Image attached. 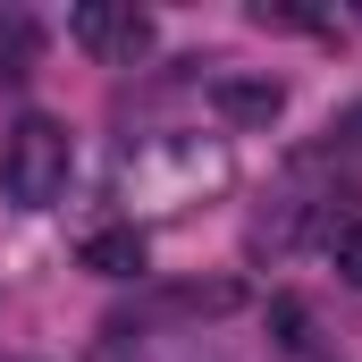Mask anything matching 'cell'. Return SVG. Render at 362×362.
<instances>
[{"mask_svg":"<svg viewBox=\"0 0 362 362\" xmlns=\"http://www.w3.org/2000/svg\"><path fill=\"white\" fill-rule=\"evenodd\" d=\"M68 34H76V51H93L101 68H135V59L152 51V17H144L135 0H85V8L68 17Z\"/></svg>","mask_w":362,"mask_h":362,"instance_id":"cell-2","label":"cell"},{"mask_svg":"<svg viewBox=\"0 0 362 362\" xmlns=\"http://www.w3.org/2000/svg\"><path fill=\"white\" fill-rule=\"evenodd\" d=\"M211 110L228 127H270L278 110H286V85L278 76H211Z\"/></svg>","mask_w":362,"mask_h":362,"instance_id":"cell-3","label":"cell"},{"mask_svg":"<svg viewBox=\"0 0 362 362\" xmlns=\"http://www.w3.org/2000/svg\"><path fill=\"white\" fill-rule=\"evenodd\" d=\"M25 68H34V25L8 17V25H0V85H17Z\"/></svg>","mask_w":362,"mask_h":362,"instance_id":"cell-6","label":"cell"},{"mask_svg":"<svg viewBox=\"0 0 362 362\" xmlns=\"http://www.w3.org/2000/svg\"><path fill=\"white\" fill-rule=\"evenodd\" d=\"M76 262H85L93 278H144L152 245H144V228H135V219H118V228H93L85 245H76Z\"/></svg>","mask_w":362,"mask_h":362,"instance_id":"cell-4","label":"cell"},{"mask_svg":"<svg viewBox=\"0 0 362 362\" xmlns=\"http://www.w3.org/2000/svg\"><path fill=\"white\" fill-rule=\"evenodd\" d=\"M76 177V135L59 127V118H17L8 127V144H0V194L17 202V211H51L59 194Z\"/></svg>","mask_w":362,"mask_h":362,"instance_id":"cell-1","label":"cell"},{"mask_svg":"<svg viewBox=\"0 0 362 362\" xmlns=\"http://www.w3.org/2000/svg\"><path fill=\"white\" fill-rule=\"evenodd\" d=\"M329 262H337L346 286H362V219H337V228H329Z\"/></svg>","mask_w":362,"mask_h":362,"instance_id":"cell-5","label":"cell"}]
</instances>
